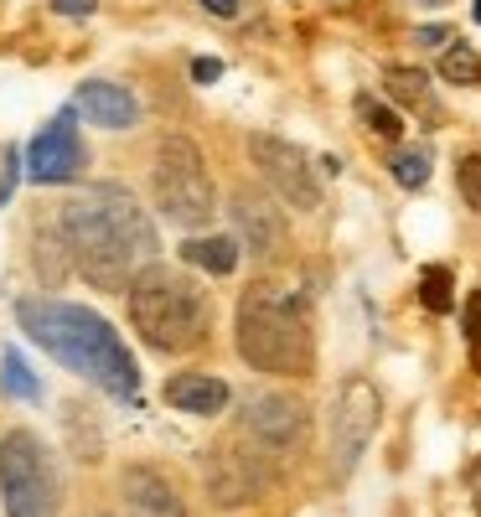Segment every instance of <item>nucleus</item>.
Listing matches in <instances>:
<instances>
[{
    "instance_id": "1",
    "label": "nucleus",
    "mask_w": 481,
    "mask_h": 517,
    "mask_svg": "<svg viewBox=\"0 0 481 517\" xmlns=\"http://www.w3.org/2000/svg\"><path fill=\"white\" fill-rule=\"evenodd\" d=\"M57 233L73 269L99 290H130L156 264V223L125 187H83L57 207Z\"/></svg>"
},
{
    "instance_id": "2",
    "label": "nucleus",
    "mask_w": 481,
    "mask_h": 517,
    "mask_svg": "<svg viewBox=\"0 0 481 517\" xmlns=\"http://www.w3.org/2000/svg\"><path fill=\"white\" fill-rule=\"evenodd\" d=\"M16 321L47 357H57L83 383L114 393V399H130L140 388L135 357L125 352L119 331L99 311L68 306V300H16Z\"/></svg>"
},
{
    "instance_id": "3",
    "label": "nucleus",
    "mask_w": 481,
    "mask_h": 517,
    "mask_svg": "<svg viewBox=\"0 0 481 517\" xmlns=\"http://www.w3.org/2000/svg\"><path fill=\"white\" fill-rule=\"evenodd\" d=\"M233 337H238V357L259 373L306 378L316 368V342H311V321L300 295H280L269 285L244 290L233 316Z\"/></svg>"
},
{
    "instance_id": "4",
    "label": "nucleus",
    "mask_w": 481,
    "mask_h": 517,
    "mask_svg": "<svg viewBox=\"0 0 481 517\" xmlns=\"http://www.w3.org/2000/svg\"><path fill=\"white\" fill-rule=\"evenodd\" d=\"M130 321L156 352H192L213 331V300L187 275L150 264L130 285Z\"/></svg>"
},
{
    "instance_id": "5",
    "label": "nucleus",
    "mask_w": 481,
    "mask_h": 517,
    "mask_svg": "<svg viewBox=\"0 0 481 517\" xmlns=\"http://www.w3.org/2000/svg\"><path fill=\"white\" fill-rule=\"evenodd\" d=\"M0 502L6 517H57L63 512V471L32 430H11L0 440Z\"/></svg>"
},
{
    "instance_id": "6",
    "label": "nucleus",
    "mask_w": 481,
    "mask_h": 517,
    "mask_svg": "<svg viewBox=\"0 0 481 517\" xmlns=\"http://www.w3.org/2000/svg\"><path fill=\"white\" fill-rule=\"evenodd\" d=\"M150 187H156V207L171 228H202L213 218V181H207V166L187 135H166L156 145Z\"/></svg>"
},
{
    "instance_id": "7",
    "label": "nucleus",
    "mask_w": 481,
    "mask_h": 517,
    "mask_svg": "<svg viewBox=\"0 0 481 517\" xmlns=\"http://www.w3.org/2000/svg\"><path fill=\"white\" fill-rule=\"evenodd\" d=\"M378 419H383L378 388L368 378H347L337 414H332V466H337V476H352V466L363 461V450L378 435Z\"/></svg>"
},
{
    "instance_id": "8",
    "label": "nucleus",
    "mask_w": 481,
    "mask_h": 517,
    "mask_svg": "<svg viewBox=\"0 0 481 517\" xmlns=\"http://www.w3.org/2000/svg\"><path fill=\"white\" fill-rule=\"evenodd\" d=\"M249 156H254L259 176H264L290 207H300V212L321 207V176H316L311 156H306L300 145H290V140H280V135H254V140H249Z\"/></svg>"
},
{
    "instance_id": "9",
    "label": "nucleus",
    "mask_w": 481,
    "mask_h": 517,
    "mask_svg": "<svg viewBox=\"0 0 481 517\" xmlns=\"http://www.w3.org/2000/svg\"><path fill=\"white\" fill-rule=\"evenodd\" d=\"M83 166H88V150L78 135V109H63L26 145V181H37V187H68V181L83 176Z\"/></svg>"
},
{
    "instance_id": "10",
    "label": "nucleus",
    "mask_w": 481,
    "mask_h": 517,
    "mask_svg": "<svg viewBox=\"0 0 481 517\" xmlns=\"http://www.w3.org/2000/svg\"><path fill=\"white\" fill-rule=\"evenodd\" d=\"M306 404L290 399V393H254V399L244 404V414H238V430H244L249 445H259L264 455H285L295 450L300 440H306Z\"/></svg>"
},
{
    "instance_id": "11",
    "label": "nucleus",
    "mask_w": 481,
    "mask_h": 517,
    "mask_svg": "<svg viewBox=\"0 0 481 517\" xmlns=\"http://www.w3.org/2000/svg\"><path fill=\"white\" fill-rule=\"evenodd\" d=\"M259 466H264V461H259L254 450H244V445H218L213 455H207V497H213L223 512L254 502V497L264 492V471H259Z\"/></svg>"
},
{
    "instance_id": "12",
    "label": "nucleus",
    "mask_w": 481,
    "mask_h": 517,
    "mask_svg": "<svg viewBox=\"0 0 481 517\" xmlns=\"http://www.w3.org/2000/svg\"><path fill=\"white\" fill-rule=\"evenodd\" d=\"M119 502H125L130 517H187L182 492H176L156 466H125V476H119Z\"/></svg>"
},
{
    "instance_id": "13",
    "label": "nucleus",
    "mask_w": 481,
    "mask_h": 517,
    "mask_svg": "<svg viewBox=\"0 0 481 517\" xmlns=\"http://www.w3.org/2000/svg\"><path fill=\"white\" fill-rule=\"evenodd\" d=\"M73 109L88 119V125H99V130H130L135 119H140V99L130 94L125 83H109V78H88V83H78Z\"/></svg>"
},
{
    "instance_id": "14",
    "label": "nucleus",
    "mask_w": 481,
    "mask_h": 517,
    "mask_svg": "<svg viewBox=\"0 0 481 517\" xmlns=\"http://www.w3.org/2000/svg\"><path fill=\"white\" fill-rule=\"evenodd\" d=\"M228 218H233V228H238V238L249 243V254L254 259H269L285 243V223L275 218V207H269L259 192H238L233 202H228Z\"/></svg>"
},
{
    "instance_id": "15",
    "label": "nucleus",
    "mask_w": 481,
    "mask_h": 517,
    "mask_svg": "<svg viewBox=\"0 0 481 517\" xmlns=\"http://www.w3.org/2000/svg\"><path fill=\"white\" fill-rule=\"evenodd\" d=\"M161 399L171 409H182V414H202V419H213L228 409V383L213 378V373H182V378H171L161 388Z\"/></svg>"
},
{
    "instance_id": "16",
    "label": "nucleus",
    "mask_w": 481,
    "mask_h": 517,
    "mask_svg": "<svg viewBox=\"0 0 481 517\" xmlns=\"http://www.w3.org/2000/svg\"><path fill=\"white\" fill-rule=\"evenodd\" d=\"M182 259L192 264V269H207V275H233L238 269V243L233 238H187L182 243Z\"/></svg>"
},
{
    "instance_id": "17",
    "label": "nucleus",
    "mask_w": 481,
    "mask_h": 517,
    "mask_svg": "<svg viewBox=\"0 0 481 517\" xmlns=\"http://www.w3.org/2000/svg\"><path fill=\"white\" fill-rule=\"evenodd\" d=\"M0 393H11V399H21V404H42V383H37L32 368H26L21 347L0 352Z\"/></svg>"
},
{
    "instance_id": "18",
    "label": "nucleus",
    "mask_w": 481,
    "mask_h": 517,
    "mask_svg": "<svg viewBox=\"0 0 481 517\" xmlns=\"http://www.w3.org/2000/svg\"><path fill=\"white\" fill-rule=\"evenodd\" d=\"M383 88H388L399 104H409V109H430V78L419 73V68H388V73H383Z\"/></svg>"
},
{
    "instance_id": "19",
    "label": "nucleus",
    "mask_w": 481,
    "mask_h": 517,
    "mask_svg": "<svg viewBox=\"0 0 481 517\" xmlns=\"http://www.w3.org/2000/svg\"><path fill=\"white\" fill-rule=\"evenodd\" d=\"M419 300H425L435 316H445L450 306H456V280H450L445 264H430L425 275H419Z\"/></svg>"
},
{
    "instance_id": "20",
    "label": "nucleus",
    "mask_w": 481,
    "mask_h": 517,
    "mask_svg": "<svg viewBox=\"0 0 481 517\" xmlns=\"http://www.w3.org/2000/svg\"><path fill=\"white\" fill-rule=\"evenodd\" d=\"M440 78L445 83H476L481 78V57H476V47H466V42H450L445 47V57H440Z\"/></svg>"
},
{
    "instance_id": "21",
    "label": "nucleus",
    "mask_w": 481,
    "mask_h": 517,
    "mask_svg": "<svg viewBox=\"0 0 481 517\" xmlns=\"http://www.w3.org/2000/svg\"><path fill=\"white\" fill-rule=\"evenodd\" d=\"M388 166H394V181L409 187V192H419L430 181V156H425V150H394V161H388Z\"/></svg>"
},
{
    "instance_id": "22",
    "label": "nucleus",
    "mask_w": 481,
    "mask_h": 517,
    "mask_svg": "<svg viewBox=\"0 0 481 517\" xmlns=\"http://www.w3.org/2000/svg\"><path fill=\"white\" fill-rule=\"evenodd\" d=\"M357 114H363V125H373L383 140H399L404 135V125H399V114L388 109V104H378L373 94H357Z\"/></svg>"
},
{
    "instance_id": "23",
    "label": "nucleus",
    "mask_w": 481,
    "mask_h": 517,
    "mask_svg": "<svg viewBox=\"0 0 481 517\" xmlns=\"http://www.w3.org/2000/svg\"><path fill=\"white\" fill-rule=\"evenodd\" d=\"M461 331H466V352H471V368L481 373V290H471V295H466Z\"/></svg>"
},
{
    "instance_id": "24",
    "label": "nucleus",
    "mask_w": 481,
    "mask_h": 517,
    "mask_svg": "<svg viewBox=\"0 0 481 517\" xmlns=\"http://www.w3.org/2000/svg\"><path fill=\"white\" fill-rule=\"evenodd\" d=\"M456 187H461L466 207L481 212V156H461V161H456Z\"/></svg>"
},
{
    "instance_id": "25",
    "label": "nucleus",
    "mask_w": 481,
    "mask_h": 517,
    "mask_svg": "<svg viewBox=\"0 0 481 517\" xmlns=\"http://www.w3.org/2000/svg\"><path fill=\"white\" fill-rule=\"evenodd\" d=\"M16 176H21V156H16V150H6V166H0V207L11 202V192H16Z\"/></svg>"
},
{
    "instance_id": "26",
    "label": "nucleus",
    "mask_w": 481,
    "mask_h": 517,
    "mask_svg": "<svg viewBox=\"0 0 481 517\" xmlns=\"http://www.w3.org/2000/svg\"><path fill=\"white\" fill-rule=\"evenodd\" d=\"M414 42L419 47H450V26H419Z\"/></svg>"
},
{
    "instance_id": "27",
    "label": "nucleus",
    "mask_w": 481,
    "mask_h": 517,
    "mask_svg": "<svg viewBox=\"0 0 481 517\" xmlns=\"http://www.w3.org/2000/svg\"><path fill=\"white\" fill-rule=\"evenodd\" d=\"M192 78H197V83H218V78H223V63H218V57H197Z\"/></svg>"
},
{
    "instance_id": "28",
    "label": "nucleus",
    "mask_w": 481,
    "mask_h": 517,
    "mask_svg": "<svg viewBox=\"0 0 481 517\" xmlns=\"http://www.w3.org/2000/svg\"><path fill=\"white\" fill-rule=\"evenodd\" d=\"M52 11H63V16H94V0H52Z\"/></svg>"
},
{
    "instance_id": "29",
    "label": "nucleus",
    "mask_w": 481,
    "mask_h": 517,
    "mask_svg": "<svg viewBox=\"0 0 481 517\" xmlns=\"http://www.w3.org/2000/svg\"><path fill=\"white\" fill-rule=\"evenodd\" d=\"M202 6L213 11L218 21H233V16H238V0H202Z\"/></svg>"
},
{
    "instance_id": "30",
    "label": "nucleus",
    "mask_w": 481,
    "mask_h": 517,
    "mask_svg": "<svg viewBox=\"0 0 481 517\" xmlns=\"http://www.w3.org/2000/svg\"><path fill=\"white\" fill-rule=\"evenodd\" d=\"M471 502H476V512H481V461L471 466Z\"/></svg>"
},
{
    "instance_id": "31",
    "label": "nucleus",
    "mask_w": 481,
    "mask_h": 517,
    "mask_svg": "<svg viewBox=\"0 0 481 517\" xmlns=\"http://www.w3.org/2000/svg\"><path fill=\"white\" fill-rule=\"evenodd\" d=\"M471 16H476V21H481V0H476V11H471Z\"/></svg>"
},
{
    "instance_id": "32",
    "label": "nucleus",
    "mask_w": 481,
    "mask_h": 517,
    "mask_svg": "<svg viewBox=\"0 0 481 517\" xmlns=\"http://www.w3.org/2000/svg\"><path fill=\"white\" fill-rule=\"evenodd\" d=\"M99 517H109V512H99Z\"/></svg>"
}]
</instances>
